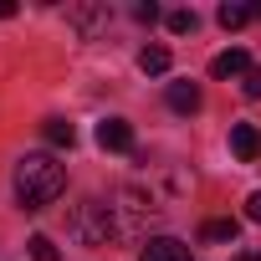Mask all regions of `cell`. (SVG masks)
I'll use <instances>...</instances> for the list:
<instances>
[{"label": "cell", "instance_id": "cell-4", "mask_svg": "<svg viewBox=\"0 0 261 261\" xmlns=\"http://www.w3.org/2000/svg\"><path fill=\"white\" fill-rule=\"evenodd\" d=\"M230 154H236L241 164L261 159V128H256V123H236V128H230Z\"/></svg>", "mask_w": 261, "mask_h": 261}, {"label": "cell", "instance_id": "cell-17", "mask_svg": "<svg viewBox=\"0 0 261 261\" xmlns=\"http://www.w3.org/2000/svg\"><path fill=\"white\" fill-rule=\"evenodd\" d=\"M134 21H144V26H154V21H159V6H154V0H149V6H139V11H134Z\"/></svg>", "mask_w": 261, "mask_h": 261}, {"label": "cell", "instance_id": "cell-6", "mask_svg": "<svg viewBox=\"0 0 261 261\" xmlns=\"http://www.w3.org/2000/svg\"><path fill=\"white\" fill-rule=\"evenodd\" d=\"M139 261H195V251H190L185 241H174V236H154Z\"/></svg>", "mask_w": 261, "mask_h": 261}, {"label": "cell", "instance_id": "cell-1", "mask_svg": "<svg viewBox=\"0 0 261 261\" xmlns=\"http://www.w3.org/2000/svg\"><path fill=\"white\" fill-rule=\"evenodd\" d=\"M62 190H67V169L51 154H26L16 164V200H21V210H46Z\"/></svg>", "mask_w": 261, "mask_h": 261}, {"label": "cell", "instance_id": "cell-14", "mask_svg": "<svg viewBox=\"0 0 261 261\" xmlns=\"http://www.w3.org/2000/svg\"><path fill=\"white\" fill-rule=\"evenodd\" d=\"M205 241H236V220H205Z\"/></svg>", "mask_w": 261, "mask_h": 261}, {"label": "cell", "instance_id": "cell-19", "mask_svg": "<svg viewBox=\"0 0 261 261\" xmlns=\"http://www.w3.org/2000/svg\"><path fill=\"white\" fill-rule=\"evenodd\" d=\"M16 16V0H0V21H11Z\"/></svg>", "mask_w": 261, "mask_h": 261}, {"label": "cell", "instance_id": "cell-12", "mask_svg": "<svg viewBox=\"0 0 261 261\" xmlns=\"http://www.w3.org/2000/svg\"><path fill=\"white\" fill-rule=\"evenodd\" d=\"M215 21H220V26H225V31H241V26H246V21H251V6H230V0H225V6H220V11H215Z\"/></svg>", "mask_w": 261, "mask_h": 261}, {"label": "cell", "instance_id": "cell-18", "mask_svg": "<svg viewBox=\"0 0 261 261\" xmlns=\"http://www.w3.org/2000/svg\"><path fill=\"white\" fill-rule=\"evenodd\" d=\"M246 215H251V220H261V190H256V195L246 200Z\"/></svg>", "mask_w": 261, "mask_h": 261}, {"label": "cell", "instance_id": "cell-5", "mask_svg": "<svg viewBox=\"0 0 261 261\" xmlns=\"http://www.w3.org/2000/svg\"><path fill=\"white\" fill-rule=\"evenodd\" d=\"M97 144L113 149V154H128V149H134V128H128L123 118H102L97 123Z\"/></svg>", "mask_w": 261, "mask_h": 261}, {"label": "cell", "instance_id": "cell-7", "mask_svg": "<svg viewBox=\"0 0 261 261\" xmlns=\"http://www.w3.org/2000/svg\"><path fill=\"white\" fill-rule=\"evenodd\" d=\"M67 16H72V26H77V36H82V41H92V36L108 26V6H72Z\"/></svg>", "mask_w": 261, "mask_h": 261}, {"label": "cell", "instance_id": "cell-20", "mask_svg": "<svg viewBox=\"0 0 261 261\" xmlns=\"http://www.w3.org/2000/svg\"><path fill=\"white\" fill-rule=\"evenodd\" d=\"M230 261H261V251H236Z\"/></svg>", "mask_w": 261, "mask_h": 261}, {"label": "cell", "instance_id": "cell-10", "mask_svg": "<svg viewBox=\"0 0 261 261\" xmlns=\"http://www.w3.org/2000/svg\"><path fill=\"white\" fill-rule=\"evenodd\" d=\"M139 72L144 77H164L169 72V46H144L139 51Z\"/></svg>", "mask_w": 261, "mask_h": 261}, {"label": "cell", "instance_id": "cell-3", "mask_svg": "<svg viewBox=\"0 0 261 261\" xmlns=\"http://www.w3.org/2000/svg\"><path fill=\"white\" fill-rule=\"evenodd\" d=\"M159 220V205L144 195V190H118V200H113V225H118V236H149V225Z\"/></svg>", "mask_w": 261, "mask_h": 261}, {"label": "cell", "instance_id": "cell-16", "mask_svg": "<svg viewBox=\"0 0 261 261\" xmlns=\"http://www.w3.org/2000/svg\"><path fill=\"white\" fill-rule=\"evenodd\" d=\"M241 92H246V97H261V67H251V72L241 77Z\"/></svg>", "mask_w": 261, "mask_h": 261}, {"label": "cell", "instance_id": "cell-15", "mask_svg": "<svg viewBox=\"0 0 261 261\" xmlns=\"http://www.w3.org/2000/svg\"><path fill=\"white\" fill-rule=\"evenodd\" d=\"M195 26H200L195 11H169V31H174V36H185V31H195Z\"/></svg>", "mask_w": 261, "mask_h": 261}, {"label": "cell", "instance_id": "cell-13", "mask_svg": "<svg viewBox=\"0 0 261 261\" xmlns=\"http://www.w3.org/2000/svg\"><path fill=\"white\" fill-rule=\"evenodd\" d=\"M31 261H62L57 241H51V236H31Z\"/></svg>", "mask_w": 261, "mask_h": 261}, {"label": "cell", "instance_id": "cell-2", "mask_svg": "<svg viewBox=\"0 0 261 261\" xmlns=\"http://www.w3.org/2000/svg\"><path fill=\"white\" fill-rule=\"evenodd\" d=\"M67 230H72L77 246H108V241L118 236V225H113V205H102V200H82V205H72Z\"/></svg>", "mask_w": 261, "mask_h": 261}, {"label": "cell", "instance_id": "cell-11", "mask_svg": "<svg viewBox=\"0 0 261 261\" xmlns=\"http://www.w3.org/2000/svg\"><path fill=\"white\" fill-rule=\"evenodd\" d=\"M46 144H57V149H72V144H77V128H72L67 118H46Z\"/></svg>", "mask_w": 261, "mask_h": 261}, {"label": "cell", "instance_id": "cell-8", "mask_svg": "<svg viewBox=\"0 0 261 261\" xmlns=\"http://www.w3.org/2000/svg\"><path fill=\"white\" fill-rule=\"evenodd\" d=\"M251 72V57H246V46H230V51H220L215 62H210V77H220V82H230V77H246Z\"/></svg>", "mask_w": 261, "mask_h": 261}, {"label": "cell", "instance_id": "cell-9", "mask_svg": "<svg viewBox=\"0 0 261 261\" xmlns=\"http://www.w3.org/2000/svg\"><path fill=\"white\" fill-rule=\"evenodd\" d=\"M169 108L174 113H200V87L195 82H169Z\"/></svg>", "mask_w": 261, "mask_h": 261}]
</instances>
